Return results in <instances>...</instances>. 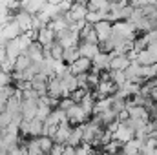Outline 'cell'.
Segmentation results:
<instances>
[{
	"mask_svg": "<svg viewBox=\"0 0 157 155\" xmlns=\"http://www.w3.org/2000/svg\"><path fill=\"white\" fill-rule=\"evenodd\" d=\"M13 20L20 26L22 33H29V31H33V17H31L29 13H26L24 9L17 11V13L13 15Z\"/></svg>",
	"mask_w": 157,
	"mask_h": 155,
	"instance_id": "cell-2",
	"label": "cell"
},
{
	"mask_svg": "<svg viewBox=\"0 0 157 155\" xmlns=\"http://www.w3.org/2000/svg\"><path fill=\"white\" fill-rule=\"evenodd\" d=\"M71 131H73V126H71L68 120L62 122V124L59 126V130H57V135L53 137L55 144H62V146H66V144H68V139H70V135H71Z\"/></svg>",
	"mask_w": 157,
	"mask_h": 155,
	"instance_id": "cell-6",
	"label": "cell"
},
{
	"mask_svg": "<svg viewBox=\"0 0 157 155\" xmlns=\"http://www.w3.org/2000/svg\"><path fill=\"white\" fill-rule=\"evenodd\" d=\"M93 29H95V33H97V37H99V44L110 40L112 35H113V24H110L108 20H101L99 24L93 26Z\"/></svg>",
	"mask_w": 157,
	"mask_h": 155,
	"instance_id": "cell-3",
	"label": "cell"
},
{
	"mask_svg": "<svg viewBox=\"0 0 157 155\" xmlns=\"http://www.w3.org/2000/svg\"><path fill=\"white\" fill-rule=\"evenodd\" d=\"M80 59V53H78V46L77 47H68V49H64V57H62V62L66 64V66H71L75 60Z\"/></svg>",
	"mask_w": 157,
	"mask_h": 155,
	"instance_id": "cell-13",
	"label": "cell"
},
{
	"mask_svg": "<svg viewBox=\"0 0 157 155\" xmlns=\"http://www.w3.org/2000/svg\"><path fill=\"white\" fill-rule=\"evenodd\" d=\"M51 108L49 106H39V110H37V117L35 119H39V120H42V122H46L48 120V117L51 115Z\"/></svg>",
	"mask_w": 157,
	"mask_h": 155,
	"instance_id": "cell-18",
	"label": "cell"
},
{
	"mask_svg": "<svg viewBox=\"0 0 157 155\" xmlns=\"http://www.w3.org/2000/svg\"><path fill=\"white\" fill-rule=\"evenodd\" d=\"M78 53H80V57H82V59H90V60H93V59L101 53V49H99V46L80 42V44H78Z\"/></svg>",
	"mask_w": 157,
	"mask_h": 155,
	"instance_id": "cell-11",
	"label": "cell"
},
{
	"mask_svg": "<svg viewBox=\"0 0 157 155\" xmlns=\"http://www.w3.org/2000/svg\"><path fill=\"white\" fill-rule=\"evenodd\" d=\"M31 60H29V57L28 55H20L17 60H15V71L13 73H22V71H26V70H29L31 68Z\"/></svg>",
	"mask_w": 157,
	"mask_h": 155,
	"instance_id": "cell-14",
	"label": "cell"
},
{
	"mask_svg": "<svg viewBox=\"0 0 157 155\" xmlns=\"http://www.w3.org/2000/svg\"><path fill=\"white\" fill-rule=\"evenodd\" d=\"M37 142H39V146H40V150H42L44 155H49L51 150H53V146H55V141L49 139V137H39Z\"/></svg>",
	"mask_w": 157,
	"mask_h": 155,
	"instance_id": "cell-15",
	"label": "cell"
},
{
	"mask_svg": "<svg viewBox=\"0 0 157 155\" xmlns=\"http://www.w3.org/2000/svg\"><path fill=\"white\" fill-rule=\"evenodd\" d=\"M110 62H112V55L108 53H99L93 59V70L102 73V71H110Z\"/></svg>",
	"mask_w": 157,
	"mask_h": 155,
	"instance_id": "cell-10",
	"label": "cell"
},
{
	"mask_svg": "<svg viewBox=\"0 0 157 155\" xmlns=\"http://www.w3.org/2000/svg\"><path fill=\"white\" fill-rule=\"evenodd\" d=\"M132 59L130 55H112V62H110V71H126L132 66Z\"/></svg>",
	"mask_w": 157,
	"mask_h": 155,
	"instance_id": "cell-5",
	"label": "cell"
},
{
	"mask_svg": "<svg viewBox=\"0 0 157 155\" xmlns=\"http://www.w3.org/2000/svg\"><path fill=\"white\" fill-rule=\"evenodd\" d=\"M0 33L4 35V39L7 40V42H11V40H17L22 35V29H20V26L13 20V22H9L7 26H4V28L0 29Z\"/></svg>",
	"mask_w": 157,
	"mask_h": 155,
	"instance_id": "cell-9",
	"label": "cell"
},
{
	"mask_svg": "<svg viewBox=\"0 0 157 155\" xmlns=\"http://www.w3.org/2000/svg\"><path fill=\"white\" fill-rule=\"evenodd\" d=\"M88 93H90L88 89H82V88H78L77 91H73V93L70 95V99H71V100H73L75 104H80V102H82V99H84V97H86Z\"/></svg>",
	"mask_w": 157,
	"mask_h": 155,
	"instance_id": "cell-19",
	"label": "cell"
},
{
	"mask_svg": "<svg viewBox=\"0 0 157 155\" xmlns=\"http://www.w3.org/2000/svg\"><path fill=\"white\" fill-rule=\"evenodd\" d=\"M44 49H48V51H49V57H51V59H55V60L62 62V57H64V47H62L59 42H55L51 47H44Z\"/></svg>",
	"mask_w": 157,
	"mask_h": 155,
	"instance_id": "cell-16",
	"label": "cell"
},
{
	"mask_svg": "<svg viewBox=\"0 0 157 155\" xmlns=\"http://www.w3.org/2000/svg\"><path fill=\"white\" fill-rule=\"evenodd\" d=\"M75 106V102L70 99V97H66V99H62L60 102H59V110H62V112H68V110H71Z\"/></svg>",
	"mask_w": 157,
	"mask_h": 155,
	"instance_id": "cell-20",
	"label": "cell"
},
{
	"mask_svg": "<svg viewBox=\"0 0 157 155\" xmlns=\"http://www.w3.org/2000/svg\"><path fill=\"white\" fill-rule=\"evenodd\" d=\"M64 152H66V146H62V144H55L49 155H64Z\"/></svg>",
	"mask_w": 157,
	"mask_h": 155,
	"instance_id": "cell-21",
	"label": "cell"
},
{
	"mask_svg": "<svg viewBox=\"0 0 157 155\" xmlns=\"http://www.w3.org/2000/svg\"><path fill=\"white\" fill-rule=\"evenodd\" d=\"M70 68V71L77 77V75H86V73H90L91 70H93V60H90V59H78L75 60L71 66H68Z\"/></svg>",
	"mask_w": 157,
	"mask_h": 155,
	"instance_id": "cell-4",
	"label": "cell"
},
{
	"mask_svg": "<svg viewBox=\"0 0 157 155\" xmlns=\"http://www.w3.org/2000/svg\"><path fill=\"white\" fill-rule=\"evenodd\" d=\"M22 55H28L33 64H40V62L46 60V57H44V47L40 46L39 42H33V44L26 49V53H22Z\"/></svg>",
	"mask_w": 157,
	"mask_h": 155,
	"instance_id": "cell-7",
	"label": "cell"
},
{
	"mask_svg": "<svg viewBox=\"0 0 157 155\" xmlns=\"http://www.w3.org/2000/svg\"><path fill=\"white\" fill-rule=\"evenodd\" d=\"M42 131H44V122L39 119H33L28 122V137L29 139H39L42 137Z\"/></svg>",
	"mask_w": 157,
	"mask_h": 155,
	"instance_id": "cell-12",
	"label": "cell"
},
{
	"mask_svg": "<svg viewBox=\"0 0 157 155\" xmlns=\"http://www.w3.org/2000/svg\"><path fill=\"white\" fill-rule=\"evenodd\" d=\"M42 47H51L55 42H57V33L48 26V28H44L42 31H39V39H37Z\"/></svg>",
	"mask_w": 157,
	"mask_h": 155,
	"instance_id": "cell-8",
	"label": "cell"
},
{
	"mask_svg": "<svg viewBox=\"0 0 157 155\" xmlns=\"http://www.w3.org/2000/svg\"><path fill=\"white\" fill-rule=\"evenodd\" d=\"M66 117H68V122H70L73 128H75V126H82V124H88V122L91 120V117L82 110L80 104H75L71 110H68V112H66Z\"/></svg>",
	"mask_w": 157,
	"mask_h": 155,
	"instance_id": "cell-1",
	"label": "cell"
},
{
	"mask_svg": "<svg viewBox=\"0 0 157 155\" xmlns=\"http://www.w3.org/2000/svg\"><path fill=\"white\" fill-rule=\"evenodd\" d=\"M26 150H28V155H44L42 150H40V146H39V142H37V139H28Z\"/></svg>",
	"mask_w": 157,
	"mask_h": 155,
	"instance_id": "cell-17",
	"label": "cell"
},
{
	"mask_svg": "<svg viewBox=\"0 0 157 155\" xmlns=\"http://www.w3.org/2000/svg\"><path fill=\"white\" fill-rule=\"evenodd\" d=\"M7 47V40L4 39V35L0 33V49H6Z\"/></svg>",
	"mask_w": 157,
	"mask_h": 155,
	"instance_id": "cell-22",
	"label": "cell"
}]
</instances>
